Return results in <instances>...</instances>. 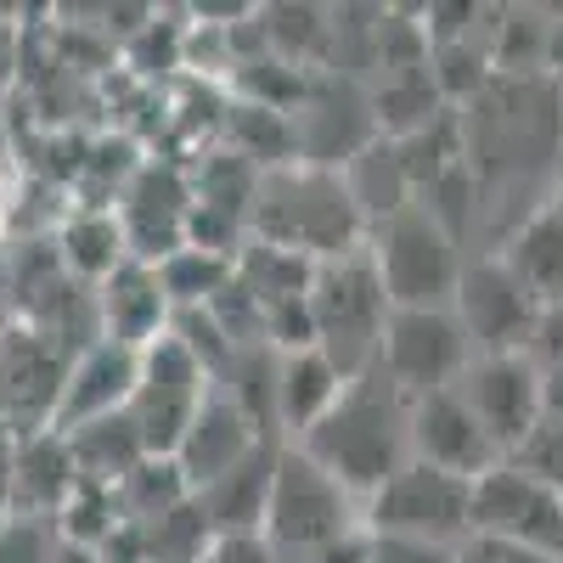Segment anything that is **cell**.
<instances>
[{"label":"cell","instance_id":"cell-1","mask_svg":"<svg viewBox=\"0 0 563 563\" xmlns=\"http://www.w3.org/2000/svg\"><path fill=\"white\" fill-rule=\"evenodd\" d=\"M299 451L316 456L366 507V496L411 462V400L372 366L344 384L339 406L299 440Z\"/></svg>","mask_w":563,"mask_h":563},{"label":"cell","instance_id":"cell-2","mask_svg":"<svg viewBox=\"0 0 563 563\" xmlns=\"http://www.w3.org/2000/svg\"><path fill=\"white\" fill-rule=\"evenodd\" d=\"M249 238L321 265V260L361 249L366 220H361L339 169H316V164L294 158V164H276L260 175V192L249 209Z\"/></svg>","mask_w":563,"mask_h":563},{"label":"cell","instance_id":"cell-3","mask_svg":"<svg viewBox=\"0 0 563 563\" xmlns=\"http://www.w3.org/2000/svg\"><path fill=\"white\" fill-rule=\"evenodd\" d=\"M389 316H395V305L384 294V276L372 265L366 243L316 265V276H310V333H316V350L333 361L344 378H361V372L378 366Z\"/></svg>","mask_w":563,"mask_h":563},{"label":"cell","instance_id":"cell-4","mask_svg":"<svg viewBox=\"0 0 563 563\" xmlns=\"http://www.w3.org/2000/svg\"><path fill=\"white\" fill-rule=\"evenodd\" d=\"M355 525H366L361 496H350L316 456H305L299 445H282L276 467H271V496H265V519L260 536L282 563H310L321 547H333L339 536H350Z\"/></svg>","mask_w":563,"mask_h":563},{"label":"cell","instance_id":"cell-5","mask_svg":"<svg viewBox=\"0 0 563 563\" xmlns=\"http://www.w3.org/2000/svg\"><path fill=\"white\" fill-rule=\"evenodd\" d=\"M366 254L384 276V294L395 310H451L456 282H462V238L440 225L422 203L400 209L366 238Z\"/></svg>","mask_w":563,"mask_h":563},{"label":"cell","instance_id":"cell-6","mask_svg":"<svg viewBox=\"0 0 563 563\" xmlns=\"http://www.w3.org/2000/svg\"><path fill=\"white\" fill-rule=\"evenodd\" d=\"M214 389H220L214 372L186 350V339H175V327L141 350V378H135L124 417H130L135 440L147 445V456H175Z\"/></svg>","mask_w":563,"mask_h":563},{"label":"cell","instance_id":"cell-7","mask_svg":"<svg viewBox=\"0 0 563 563\" xmlns=\"http://www.w3.org/2000/svg\"><path fill=\"white\" fill-rule=\"evenodd\" d=\"M366 525L372 536L422 541V547H456L474 530V479L440 474L429 462H406L378 490L366 496Z\"/></svg>","mask_w":563,"mask_h":563},{"label":"cell","instance_id":"cell-8","mask_svg":"<svg viewBox=\"0 0 563 563\" xmlns=\"http://www.w3.org/2000/svg\"><path fill=\"white\" fill-rule=\"evenodd\" d=\"M74 350L79 339H63L40 321H12L0 333V429L12 434L52 429Z\"/></svg>","mask_w":563,"mask_h":563},{"label":"cell","instance_id":"cell-9","mask_svg":"<svg viewBox=\"0 0 563 563\" xmlns=\"http://www.w3.org/2000/svg\"><path fill=\"white\" fill-rule=\"evenodd\" d=\"M467 536H496L563 563V490L525 474L519 462H496L490 474L474 479V530Z\"/></svg>","mask_w":563,"mask_h":563},{"label":"cell","instance_id":"cell-10","mask_svg":"<svg viewBox=\"0 0 563 563\" xmlns=\"http://www.w3.org/2000/svg\"><path fill=\"white\" fill-rule=\"evenodd\" d=\"M467 366H474V344H467L456 310H395L389 316L378 372L406 400L456 389Z\"/></svg>","mask_w":563,"mask_h":563},{"label":"cell","instance_id":"cell-11","mask_svg":"<svg viewBox=\"0 0 563 563\" xmlns=\"http://www.w3.org/2000/svg\"><path fill=\"white\" fill-rule=\"evenodd\" d=\"M113 214L124 225L130 260L164 265L186 249V231H192V169L175 158H141L135 175L119 186Z\"/></svg>","mask_w":563,"mask_h":563},{"label":"cell","instance_id":"cell-12","mask_svg":"<svg viewBox=\"0 0 563 563\" xmlns=\"http://www.w3.org/2000/svg\"><path fill=\"white\" fill-rule=\"evenodd\" d=\"M451 310L462 321L467 344H474V355H525L541 305H536V294L525 288V282L485 249V254H474L462 265Z\"/></svg>","mask_w":563,"mask_h":563},{"label":"cell","instance_id":"cell-13","mask_svg":"<svg viewBox=\"0 0 563 563\" xmlns=\"http://www.w3.org/2000/svg\"><path fill=\"white\" fill-rule=\"evenodd\" d=\"M456 395L474 406V417L485 422V434L507 462L541 422V366L530 355H474Z\"/></svg>","mask_w":563,"mask_h":563},{"label":"cell","instance_id":"cell-14","mask_svg":"<svg viewBox=\"0 0 563 563\" xmlns=\"http://www.w3.org/2000/svg\"><path fill=\"white\" fill-rule=\"evenodd\" d=\"M135 378H141V350H124L113 339L79 344L74 361H68V378H63V395H57L52 429L57 434H79V429H90V422L124 417L130 395H135Z\"/></svg>","mask_w":563,"mask_h":563},{"label":"cell","instance_id":"cell-15","mask_svg":"<svg viewBox=\"0 0 563 563\" xmlns=\"http://www.w3.org/2000/svg\"><path fill=\"white\" fill-rule=\"evenodd\" d=\"M411 462H429L456 479H479L501 462V451L485 434V422L474 417V406L456 389H440V395L411 400Z\"/></svg>","mask_w":563,"mask_h":563},{"label":"cell","instance_id":"cell-16","mask_svg":"<svg viewBox=\"0 0 563 563\" xmlns=\"http://www.w3.org/2000/svg\"><path fill=\"white\" fill-rule=\"evenodd\" d=\"M265 445H282V440H271V434H260V422L231 400L225 389H214L209 400H203V411H198V422L186 429V440H180V451H175V467L186 474V485H192V496L198 490H209L214 479H225L231 467H243L254 451H265Z\"/></svg>","mask_w":563,"mask_h":563},{"label":"cell","instance_id":"cell-17","mask_svg":"<svg viewBox=\"0 0 563 563\" xmlns=\"http://www.w3.org/2000/svg\"><path fill=\"white\" fill-rule=\"evenodd\" d=\"M90 310H97V339H113L124 350H147L153 339H164L175 327V305L158 282V265H147V260H124L90 294Z\"/></svg>","mask_w":563,"mask_h":563},{"label":"cell","instance_id":"cell-18","mask_svg":"<svg viewBox=\"0 0 563 563\" xmlns=\"http://www.w3.org/2000/svg\"><path fill=\"white\" fill-rule=\"evenodd\" d=\"M344 372L327 361L316 344L305 350H276V440L299 445L316 422L339 406L344 395Z\"/></svg>","mask_w":563,"mask_h":563},{"label":"cell","instance_id":"cell-19","mask_svg":"<svg viewBox=\"0 0 563 563\" xmlns=\"http://www.w3.org/2000/svg\"><path fill=\"white\" fill-rule=\"evenodd\" d=\"M74 490H79V467H74L68 440L57 429L18 434V456H12V512L18 519L57 525Z\"/></svg>","mask_w":563,"mask_h":563},{"label":"cell","instance_id":"cell-20","mask_svg":"<svg viewBox=\"0 0 563 563\" xmlns=\"http://www.w3.org/2000/svg\"><path fill=\"white\" fill-rule=\"evenodd\" d=\"M52 254L63 265L68 282L97 294L102 282L130 260V243H124V225L108 203H79V209H63L57 225H52Z\"/></svg>","mask_w":563,"mask_h":563},{"label":"cell","instance_id":"cell-21","mask_svg":"<svg viewBox=\"0 0 563 563\" xmlns=\"http://www.w3.org/2000/svg\"><path fill=\"white\" fill-rule=\"evenodd\" d=\"M490 254L536 294V305L563 299V220L547 203H536L525 220H512Z\"/></svg>","mask_w":563,"mask_h":563},{"label":"cell","instance_id":"cell-22","mask_svg":"<svg viewBox=\"0 0 563 563\" xmlns=\"http://www.w3.org/2000/svg\"><path fill=\"white\" fill-rule=\"evenodd\" d=\"M361 85H366V108H372V124H378L384 141H406V135L429 130L434 119L451 113V102L440 97V85H434V68H429V63L372 74V79H361Z\"/></svg>","mask_w":563,"mask_h":563},{"label":"cell","instance_id":"cell-23","mask_svg":"<svg viewBox=\"0 0 563 563\" xmlns=\"http://www.w3.org/2000/svg\"><path fill=\"white\" fill-rule=\"evenodd\" d=\"M276 451H282V445L254 451L243 467H231L225 479H214L209 490H198V496H192V501H198V512H203V525H209V536H260Z\"/></svg>","mask_w":563,"mask_h":563},{"label":"cell","instance_id":"cell-24","mask_svg":"<svg viewBox=\"0 0 563 563\" xmlns=\"http://www.w3.org/2000/svg\"><path fill=\"white\" fill-rule=\"evenodd\" d=\"M68 451H74V467L85 485H102V490H119L141 462H147V445L135 440L130 417H108V422H90L79 434H63Z\"/></svg>","mask_w":563,"mask_h":563},{"label":"cell","instance_id":"cell-25","mask_svg":"<svg viewBox=\"0 0 563 563\" xmlns=\"http://www.w3.org/2000/svg\"><path fill=\"white\" fill-rule=\"evenodd\" d=\"M158 282L175 305V316L186 310H209L238 288V260L231 254H209V249H180L158 265Z\"/></svg>","mask_w":563,"mask_h":563},{"label":"cell","instance_id":"cell-26","mask_svg":"<svg viewBox=\"0 0 563 563\" xmlns=\"http://www.w3.org/2000/svg\"><path fill=\"white\" fill-rule=\"evenodd\" d=\"M63 552V536L57 525H45V519H12L0 525V563H57Z\"/></svg>","mask_w":563,"mask_h":563},{"label":"cell","instance_id":"cell-27","mask_svg":"<svg viewBox=\"0 0 563 563\" xmlns=\"http://www.w3.org/2000/svg\"><path fill=\"white\" fill-rule=\"evenodd\" d=\"M507 462H519L525 474H536V479H547V485H558L563 490V422H552V417H541L536 429H530V440L512 451Z\"/></svg>","mask_w":563,"mask_h":563},{"label":"cell","instance_id":"cell-28","mask_svg":"<svg viewBox=\"0 0 563 563\" xmlns=\"http://www.w3.org/2000/svg\"><path fill=\"white\" fill-rule=\"evenodd\" d=\"M451 563H552L541 552H525V547H512V541H496V536H467L451 547Z\"/></svg>","mask_w":563,"mask_h":563},{"label":"cell","instance_id":"cell-29","mask_svg":"<svg viewBox=\"0 0 563 563\" xmlns=\"http://www.w3.org/2000/svg\"><path fill=\"white\" fill-rule=\"evenodd\" d=\"M525 355H530L536 366H558V361H563V299L536 310V327H530V350H525Z\"/></svg>","mask_w":563,"mask_h":563},{"label":"cell","instance_id":"cell-30","mask_svg":"<svg viewBox=\"0 0 563 563\" xmlns=\"http://www.w3.org/2000/svg\"><path fill=\"white\" fill-rule=\"evenodd\" d=\"M203 563H282V558L265 547V536H214Z\"/></svg>","mask_w":563,"mask_h":563},{"label":"cell","instance_id":"cell-31","mask_svg":"<svg viewBox=\"0 0 563 563\" xmlns=\"http://www.w3.org/2000/svg\"><path fill=\"white\" fill-rule=\"evenodd\" d=\"M372 558H378V536H372V525H355L333 547H321L310 563H372Z\"/></svg>","mask_w":563,"mask_h":563},{"label":"cell","instance_id":"cell-32","mask_svg":"<svg viewBox=\"0 0 563 563\" xmlns=\"http://www.w3.org/2000/svg\"><path fill=\"white\" fill-rule=\"evenodd\" d=\"M372 563H451L445 547H422V541H395V536H378V558Z\"/></svg>","mask_w":563,"mask_h":563},{"label":"cell","instance_id":"cell-33","mask_svg":"<svg viewBox=\"0 0 563 563\" xmlns=\"http://www.w3.org/2000/svg\"><path fill=\"white\" fill-rule=\"evenodd\" d=\"M12 456H18V434L0 429V525L12 519Z\"/></svg>","mask_w":563,"mask_h":563},{"label":"cell","instance_id":"cell-34","mask_svg":"<svg viewBox=\"0 0 563 563\" xmlns=\"http://www.w3.org/2000/svg\"><path fill=\"white\" fill-rule=\"evenodd\" d=\"M541 417L563 422V361L558 366H541Z\"/></svg>","mask_w":563,"mask_h":563},{"label":"cell","instance_id":"cell-35","mask_svg":"<svg viewBox=\"0 0 563 563\" xmlns=\"http://www.w3.org/2000/svg\"><path fill=\"white\" fill-rule=\"evenodd\" d=\"M547 79L558 85V97H563V12L552 18V34H547Z\"/></svg>","mask_w":563,"mask_h":563},{"label":"cell","instance_id":"cell-36","mask_svg":"<svg viewBox=\"0 0 563 563\" xmlns=\"http://www.w3.org/2000/svg\"><path fill=\"white\" fill-rule=\"evenodd\" d=\"M12 192H7V180H0V249H7V238H12Z\"/></svg>","mask_w":563,"mask_h":563},{"label":"cell","instance_id":"cell-37","mask_svg":"<svg viewBox=\"0 0 563 563\" xmlns=\"http://www.w3.org/2000/svg\"><path fill=\"white\" fill-rule=\"evenodd\" d=\"M547 209H552V214L563 220V180H558V186H552V192H547Z\"/></svg>","mask_w":563,"mask_h":563},{"label":"cell","instance_id":"cell-38","mask_svg":"<svg viewBox=\"0 0 563 563\" xmlns=\"http://www.w3.org/2000/svg\"><path fill=\"white\" fill-rule=\"evenodd\" d=\"M12 321H18V316H12L7 305H0V333H7V327H12Z\"/></svg>","mask_w":563,"mask_h":563}]
</instances>
